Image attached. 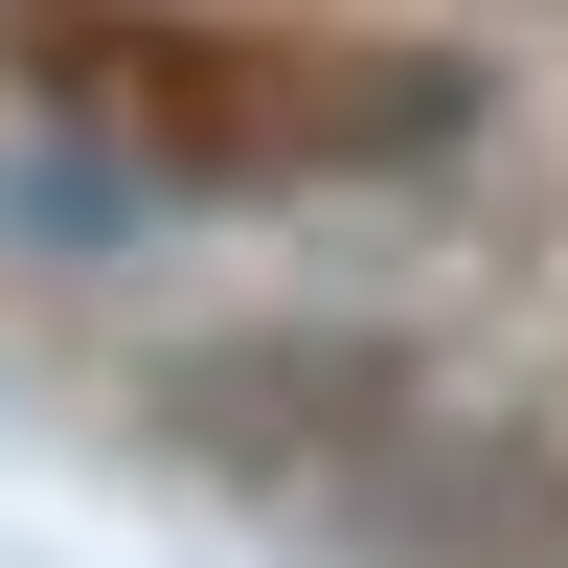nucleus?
<instances>
[{"instance_id": "nucleus-1", "label": "nucleus", "mask_w": 568, "mask_h": 568, "mask_svg": "<svg viewBox=\"0 0 568 568\" xmlns=\"http://www.w3.org/2000/svg\"><path fill=\"white\" fill-rule=\"evenodd\" d=\"M69 91H114V114L182 136V160H409V136H455V69L273 91V69H227V45H69Z\"/></svg>"}]
</instances>
